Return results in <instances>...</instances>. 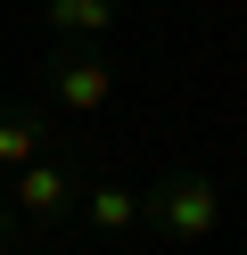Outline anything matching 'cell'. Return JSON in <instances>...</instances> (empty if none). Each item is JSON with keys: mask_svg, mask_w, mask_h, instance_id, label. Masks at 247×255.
<instances>
[{"mask_svg": "<svg viewBox=\"0 0 247 255\" xmlns=\"http://www.w3.org/2000/svg\"><path fill=\"white\" fill-rule=\"evenodd\" d=\"M74 222H91L99 239H124V231H140V222H148V206H140V189H132V181H82Z\"/></svg>", "mask_w": 247, "mask_h": 255, "instance_id": "4", "label": "cell"}, {"mask_svg": "<svg viewBox=\"0 0 247 255\" xmlns=\"http://www.w3.org/2000/svg\"><path fill=\"white\" fill-rule=\"evenodd\" d=\"M41 140H49V107H41V99H8V107H0V173L33 165Z\"/></svg>", "mask_w": 247, "mask_h": 255, "instance_id": "5", "label": "cell"}, {"mask_svg": "<svg viewBox=\"0 0 247 255\" xmlns=\"http://www.w3.org/2000/svg\"><path fill=\"white\" fill-rule=\"evenodd\" d=\"M41 91L66 107V116L91 124L99 107L115 99V58L99 50V41H49V58H41Z\"/></svg>", "mask_w": 247, "mask_h": 255, "instance_id": "3", "label": "cell"}, {"mask_svg": "<svg viewBox=\"0 0 247 255\" xmlns=\"http://www.w3.org/2000/svg\"><path fill=\"white\" fill-rule=\"evenodd\" d=\"M41 25H49V41H99V33H115V0H49Z\"/></svg>", "mask_w": 247, "mask_h": 255, "instance_id": "6", "label": "cell"}, {"mask_svg": "<svg viewBox=\"0 0 247 255\" xmlns=\"http://www.w3.org/2000/svg\"><path fill=\"white\" fill-rule=\"evenodd\" d=\"M25 247H41V239H33L25 222H16V206L0 198V255H25Z\"/></svg>", "mask_w": 247, "mask_h": 255, "instance_id": "7", "label": "cell"}, {"mask_svg": "<svg viewBox=\"0 0 247 255\" xmlns=\"http://www.w3.org/2000/svg\"><path fill=\"white\" fill-rule=\"evenodd\" d=\"M82 181H91V173H82L74 156H33V165L8 173V206H16V222H25L33 239H58L66 222H74Z\"/></svg>", "mask_w": 247, "mask_h": 255, "instance_id": "2", "label": "cell"}, {"mask_svg": "<svg viewBox=\"0 0 247 255\" xmlns=\"http://www.w3.org/2000/svg\"><path fill=\"white\" fill-rule=\"evenodd\" d=\"M140 206H148V231H157L165 247H198V239H214V222H223V189L198 165H173L165 181H148Z\"/></svg>", "mask_w": 247, "mask_h": 255, "instance_id": "1", "label": "cell"}]
</instances>
